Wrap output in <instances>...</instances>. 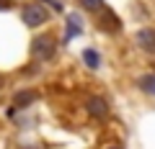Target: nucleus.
Instances as JSON below:
<instances>
[{"label":"nucleus","mask_w":155,"mask_h":149,"mask_svg":"<svg viewBox=\"0 0 155 149\" xmlns=\"http://www.w3.org/2000/svg\"><path fill=\"white\" fill-rule=\"evenodd\" d=\"M21 21H23V26H28V28H39V26H44V23L49 21V11H47L44 5H39V3H28L21 11Z\"/></svg>","instance_id":"obj_2"},{"label":"nucleus","mask_w":155,"mask_h":149,"mask_svg":"<svg viewBox=\"0 0 155 149\" xmlns=\"http://www.w3.org/2000/svg\"><path fill=\"white\" fill-rule=\"evenodd\" d=\"M83 33V23H80V16L78 13H70L67 16V33H65V41L75 39V36H80Z\"/></svg>","instance_id":"obj_7"},{"label":"nucleus","mask_w":155,"mask_h":149,"mask_svg":"<svg viewBox=\"0 0 155 149\" xmlns=\"http://www.w3.org/2000/svg\"><path fill=\"white\" fill-rule=\"evenodd\" d=\"M106 149H122V147H119V144H109Z\"/></svg>","instance_id":"obj_13"},{"label":"nucleus","mask_w":155,"mask_h":149,"mask_svg":"<svg viewBox=\"0 0 155 149\" xmlns=\"http://www.w3.org/2000/svg\"><path fill=\"white\" fill-rule=\"evenodd\" d=\"M137 85H140V90H142V93L155 95V72H147V75H142V77L137 80Z\"/></svg>","instance_id":"obj_9"},{"label":"nucleus","mask_w":155,"mask_h":149,"mask_svg":"<svg viewBox=\"0 0 155 149\" xmlns=\"http://www.w3.org/2000/svg\"><path fill=\"white\" fill-rule=\"evenodd\" d=\"M5 8H8V3H5V0H0V11H5Z\"/></svg>","instance_id":"obj_12"},{"label":"nucleus","mask_w":155,"mask_h":149,"mask_svg":"<svg viewBox=\"0 0 155 149\" xmlns=\"http://www.w3.org/2000/svg\"><path fill=\"white\" fill-rule=\"evenodd\" d=\"M3 82H5V77H3V75H0V88H3Z\"/></svg>","instance_id":"obj_14"},{"label":"nucleus","mask_w":155,"mask_h":149,"mask_svg":"<svg viewBox=\"0 0 155 149\" xmlns=\"http://www.w3.org/2000/svg\"><path fill=\"white\" fill-rule=\"evenodd\" d=\"M57 51V39L52 36V33H44V36H36V39L31 41V57L36 62H47L52 59Z\"/></svg>","instance_id":"obj_1"},{"label":"nucleus","mask_w":155,"mask_h":149,"mask_svg":"<svg viewBox=\"0 0 155 149\" xmlns=\"http://www.w3.org/2000/svg\"><path fill=\"white\" fill-rule=\"evenodd\" d=\"M44 3H49L54 11H62V3H60V0H44Z\"/></svg>","instance_id":"obj_11"},{"label":"nucleus","mask_w":155,"mask_h":149,"mask_svg":"<svg viewBox=\"0 0 155 149\" xmlns=\"http://www.w3.org/2000/svg\"><path fill=\"white\" fill-rule=\"evenodd\" d=\"M98 13H101V18H98L101 31H106V33H119V31H122V21H119V16H116L111 8L98 11Z\"/></svg>","instance_id":"obj_5"},{"label":"nucleus","mask_w":155,"mask_h":149,"mask_svg":"<svg viewBox=\"0 0 155 149\" xmlns=\"http://www.w3.org/2000/svg\"><path fill=\"white\" fill-rule=\"evenodd\" d=\"M85 113H88L91 118H96V121L109 118V100L101 98V95H91V98L85 100Z\"/></svg>","instance_id":"obj_3"},{"label":"nucleus","mask_w":155,"mask_h":149,"mask_svg":"<svg viewBox=\"0 0 155 149\" xmlns=\"http://www.w3.org/2000/svg\"><path fill=\"white\" fill-rule=\"evenodd\" d=\"M83 62H85L88 70H98V67H101V54L88 46V49H83Z\"/></svg>","instance_id":"obj_8"},{"label":"nucleus","mask_w":155,"mask_h":149,"mask_svg":"<svg viewBox=\"0 0 155 149\" xmlns=\"http://www.w3.org/2000/svg\"><path fill=\"white\" fill-rule=\"evenodd\" d=\"M80 5L91 13H98V11H104V0H80Z\"/></svg>","instance_id":"obj_10"},{"label":"nucleus","mask_w":155,"mask_h":149,"mask_svg":"<svg viewBox=\"0 0 155 149\" xmlns=\"http://www.w3.org/2000/svg\"><path fill=\"white\" fill-rule=\"evenodd\" d=\"M134 44L142 51H147V54H155V28H150V26L140 28V31L134 33Z\"/></svg>","instance_id":"obj_4"},{"label":"nucleus","mask_w":155,"mask_h":149,"mask_svg":"<svg viewBox=\"0 0 155 149\" xmlns=\"http://www.w3.org/2000/svg\"><path fill=\"white\" fill-rule=\"evenodd\" d=\"M21 149H36V147H21Z\"/></svg>","instance_id":"obj_15"},{"label":"nucleus","mask_w":155,"mask_h":149,"mask_svg":"<svg viewBox=\"0 0 155 149\" xmlns=\"http://www.w3.org/2000/svg\"><path fill=\"white\" fill-rule=\"evenodd\" d=\"M39 100V93H34V90H18L16 95H13V108H28L31 103H36Z\"/></svg>","instance_id":"obj_6"}]
</instances>
